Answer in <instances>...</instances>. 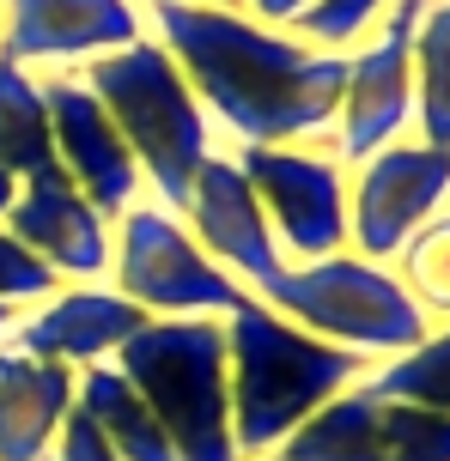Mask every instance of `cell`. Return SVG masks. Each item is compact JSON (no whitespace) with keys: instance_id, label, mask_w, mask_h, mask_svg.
I'll return each mask as SVG.
<instances>
[{"instance_id":"7402d4cb","label":"cell","mask_w":450,"mask_h":461,"mask_svg":"<svg viewBox=\"0 0 450 461\" xmlns=\"http://www.w3.org/2000/svg\"><path fill=\"white\" fill-rule=\"evenodd\" d=\"M383 461H450V413L383 401Z\"/></svg>"},{"instance_id":"ba28073f","label":"cell","mask_w":450,"mask_h":461,"mask_svg":"<svg viewBox=\"0 0 450 461\" xmlns=\"http://www.w3.org/2000/svg\"><path fill=\"white\" fill-rule=\"evenodd\" d=\"M427 0H390L383 19L372 24V43L347 55V86L329 128V152L347 170L372 152L396 146L414 122V31H420Z\"/></svg>"},{"instance_id":"484cf974","label":"cell","mask_w":450,"mask_h":461,"mask_svg":"<svg viewBox=\"0 0 450 461\" xmlns=\"http://www.w3.org/2000/svg\"><path fill=\"white\" fill-rule=\"evenodd\" d=\"M317 0H243L237 13L243 19H256V24H268V31H298V19H305Z\"/></svg>"},{"instance_id":"4316f807","label":"cell","mask_w":450,"mask_h":461,"mask_svg":"<svg viewBox=\"0 0 450 461\" xmlns=\"http://www.w3.org/2000/svg\"><path fill=\"white\" fill-rule=\"evenodd\" d=\"M13 201H19V176H6V170H0V219L13 212Z\"/></svg>"},{"instance_id":"44dd1931","label":"cell","mask_w":450,"mask_h":461,"mask_svg":"<svg viewBox=\"0 0 450 461\" xmlns=\"http://www.w3.org/2000/svg\"><path fill=\"white\" fill-rule=\"evenodd\" d=\"M390 274L402 279V292L420 303L427 322H438V316L450 322V207H438L427 225L396 249Z\"/></svg>"},{"instance_id":"5b68a950","label":"cell","mask_w":450,"mask_h":461,"mask_svg":"<svg viewBox=\"0 0 450 461\" xmlns=\"http://www.w3.org/2000/svg\"><path fill=\"white\" fill-rule=\"evenodd\" d=\"M116 370L165 425L177 461H243L232 438V383H225L219 322H146L116 352Z\"/></svg>"},{"instance_id":"d4e9b609","label":"cell","mask_w":450,"mask_h":461,"mask_svg":"<svg viewBox=\"0 0 450 461\" xmlns=\"http://www.w3.org/2000/svg\"><path fill=\"white\" fill-rule=\"evenodd\" d=\"M43 461H122L110 443H104V431H97L92 419L73 407L68 419H61V431H55V443H49Z\"/></svg>"},{"instance_id":"5bb4252c","label":"cell","mask_w":450,"mask_h":461,"mask_svg":"<svg viewBox=\"0 0 450 461\" xmlns=\"http://www.w3.org/2000/svg\"><path fill=\"white\" fill-rule=\"evenodd\" d=\"M141 328H146V316L122 292H110V285H61L55 298L31 303L0 346H13L24 358H49V365L86 370V365L116 358Z\"/></svg>"},{"instance_id":"8fae6325","label":"cell","mask_w":450,"mask_h":461,"mask_svg":"<svg viewBox=\"0 0 450 461\" xmlns=\"http://www.w3.org/2000/svg\"><path fill=\"white\" fill-rule=\"evenodd\" d=\"M43 104H49V134H55L61 176L116 225L134 201H146V176L128 152V140L116 134V122L86 92L79 73H43Z\"/></svg>"},{"instance_id":"52a82bcc","label":"cell","mask_w":450,"mask_h":461,"mask_svg":"<svg viewBox=\"0 0 450 461\" xmlns=\"http://www.w3.org/2000/svg\"><path fill=\"white\" fill-rule=\"evenodd\" d=\"M232 158L256 188L286 261H323L347 249V164L329 152V134L298 146H237Z\"/></svg>"},{"instance_id":"f1b7e54d","label":"cell","mask_w":450,"mask_h":461,"mask_svg":"<svg viewBox=\"0 0 450 461\" xmlns=\"http://www.w3.org/2000/svg\"><path fill=\"white\" fill-rule=\"evenodd\" d=\"M152 6H159V0H152ZM177 6H225V13H237L243 0H177Z\"/></svg>"},{"instance_id":"30bf717a","label":"cell","mask_w":450,"mask_h":461,"mask_svg":"<svg viewBox=\"0 0 450 461\" xmlns=\"http://www.w3.org/2000/svg\"><path fill=\"white\" fill-rule=\"evenodd\" d=\"M141 37L146 19L134 0H0V55L24 73H73Z\"/></svg>"},{"instance_id":"9c48e42d","label":"cell","mask_w":450,"mask_h":461,"mask_svg":"<svg viewBox=\"0 0 450 461\" xmlns=\"http://www.w3.org/2000/svg\"><path fill=\"white\" fill-rule=\"evenodd\" d=\"M438 207H450V146L396 140L347 176V249L390 267Z\"/></svg>"},{"instance_id":"83f0119b","label":"cell","mask_w":450,"mask_h":461,"mask_svg":"<svg viewBox=\"0 0 450 461\" xmlns=\"http://www.w3.org/2000/svg\"><path fill=\"white\" fill-rule=\"evenodd\" d=\"M24 310H13V303H0V340H6V334H13V322H19Z\"/></svg>"},{"instance_id":"9a60e30c","label":"cell","mask_w":450,"mask_h":461,"mask_svg":"<svg viewBox=\"0 0 450 461\" xmlns=\"http://www.w3.org/2000/svg\"><path fill=\"white\" fill-rule=\"evenodd\" d=\"M73 383H79V370L0 346V461L49 456L61 419L73 413Z\"/></svg>"},{"instance_id":"7a4b0ae2","label":"cell","mask_w":450,"mask_h":461,"mask_svg":"<svg viewBox=\"0 0 450 461\" xmlns=\"http://www.w3.org/2000/svg\"><path fill=\"white\" fill-rule=\"evenodd\" d=\"M225 383H232V438L243 461H268L317 407L359 389L372 376V358L347 346H329L274 316L250 292L225 316Z\"/></svg>"},{"instance_id":"f546056e","label":"cell","mask_w":450,"mask_h":461,"mask_svg":"<svg viewBox=\"0 0 450 461\" xmlns=\"http://www.w3.org/2000/svg\"><path fill=\"white\" fill-rule=\"evenodd\" d=\"M268 461H274V456H268Z\"/></svg>"},{"instance_id":"2e32d148","label":"cell","mask_w":450,"mask_h":461,"mask_svg":"<svg viewBox=\"0 0 450 461\" xmlns=\"http://www.w3.org/2000/svg\"><path fill=\"white\" fill-rule=\"evenodd\" d=\"M73 407L104 431V443H110L122 461H177L165 425L152 419V407L141 401V389L116 370V358L79 370V383H73Z\"/></svg>"},{"instance_id":"4fadbf2b","label":"cell","mask_w":450,"mask_h":461,"mask_svg":"<svg viewBox=\"0 0 450 461\" xmlns=\"http://www.w3.org/2000/svg\"><path fill=\"white\" fill-rule=\"evenodd\" d=\"M0 225L43 261L61 285H104L110 279V219L61 176L43 170L19 183V201Z\"/></svg>"},{"instance_id":"7c38bea8","label":"cell","mask_w":450,"mask_h":461,"mask_svg":"<svg viewBox=\"0 0 450 461\" xmlns=\"http://www.w3.org/2000/svg\"><path fill=\"white\" fill-rule=\"evenodd\" d=\"M177 219L189 225V237L201 243V255H207L214 267H225L243 292H262V285L286 267L280 243H274V230H268V212H262L256 188H250L243 170H237L232 152H214V158L195 170V183H189V194H183Z\"/></svg>"},{"instance_id":"d6986e66","label":"cell","mask_w":450,"mask_h":461,"mask_svg":"<svg viewBox=\"0 0 450 461\" xmlns=\"http://www.w3.org/2000/svg\"><path fill=\"white\" fill-rule=\"evenodd\" d=\"M414 122L427 146H450V0H427L414 31Z\"/></svg>"},{"instance_id":"cb8c5ba5","label":"cell","mask_w":450,"mask_h":461,"mask_svg":"<svg viewBox=\"0 0 450 461\" xmlns=\"http://www.w3.org/2000/svg\"><path fill=\"white\" fill-rule=\"evenodd\" d=\"M61 292V279L49 274L37 255L24 249L13 230L0 225V303H13V310H31V303H43Z\"/></svg>"},{"instance_id":"3957f363","label":"cell","mask_w":450,"mask_h":461,"mask_svg":"<svg viewBox=\"0 0 450 461\" xmlns=\"http://www.w3.org/2000/svg\"><path fill=\"white\" fill-rule=\"evenodd\" d=\"M79 79L104 104V115L116 122V134L128 140V152L146 176V201L177 212L195 170L219 152L214 146L219 134L207 122V110L195 104L183 68L165 55L159 37H141V43L104 55V61H86Z\"/></svg>"},{"instance_id":"ac0fdd59","label":"cell","mask_w":450,"mask_h":461,"mask_svg":"<svg viewBox=\"0 0 450 461\" xmlns=\"http://www.w3.org/2000/svg\"><path fill=\"white\" fill-rule=\"evenodd\" d=\"M0 170L6 176H43L61 170L55 164V134H49V104H43V79L24 73L19 61L0 55Z\"/></svg>"},{"instance_id":"8992f818","label":"cell","mask_w":450,"mask_h":461,"mask_svg":"<svg viewBox=\"0 0 450 461\" xmlns=\"http://www.w3.org/2000/svg\"><path fill=\"white\" fill-rule=\"evenodd\" d=\"M110 292L141 310L146 322H225L250 298L225 267H214L189 225L159 201H134L110 225Z\"/></svg>"},{"instance_id":"ffe728a7","label":"cell","mask_w":450,"mask_h":461,"mask_svg":"<svg viewBox=\"0 0 450 461\" xmlns=\"http://www.w3.org/2000/svg\"><path fill=\"white\" fill-rule=\"evenodd\" d=\"M365 389L378 394V401H402V407L450 413V322H445V328H432V334L414 346V352L372 365Z\"/></svg>"},{"instance_id":"277c9868","label":"cell","mask_w":450,"mask_h":461,"mask_svg":"<svg viewBox=\"0 0 450 461\" xmlns=\"http://www.w3.org/2000/svg\"><path fill=\"white\" fill-rule=\"evenodd\" d=\"M256 298L292 328H305L329 346H347L372 365L402 358L432 334L420 303L402 292V279L383 261H359L354 249L323 255V261H286Z\"/></svg>"},{"instance_id":"e0dca14e","label":"cell","mask_w":450,"mask_h":461,"mask_svg":"<svg viewBox=\"0 0 450 461\" xmlns=\"http://www.w3.org/2000/svg\"><path fill=\"white\" fill-rule=\"evenodd\" d=\"M274 461H383V401L365 383L335 394L274 449Z\"/></svg>"},{"instance_id":"6da1fadb","label":"cell","mask_w":450,"mask_h":461,"mask_svg":"<svg viewBox=\"0 0 450 461\" xmlns=\"http://www.w3.org/2000/svg\"><path fill=\"white\" fill-rule=\"evenodd\" d=\"M152 31L165 55L183 68L195 104L232 146H298L335 128L347 55L310 49L292 31L225 13V6H152Z\"/></svg>"},{"instance_id":"603a6c76","label":"cell","mask_w":450,"mask_h":461,"mask_svg":"<svg viewBox=\"0 0 450 461\" xmlns=\"http://www.w3.org/2000/svg\"><path fill=\"white\" fill-rule=\"evenodd\" d=\"M383 6L390 0H317L305 19H298V37L310 49H335V55H347V49L383 19Z\"/></svg>"}]
</instances>
